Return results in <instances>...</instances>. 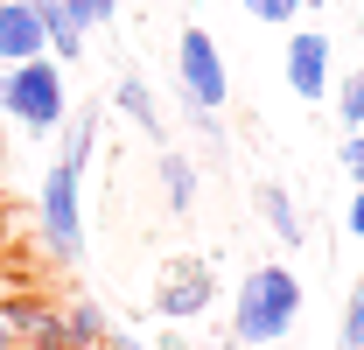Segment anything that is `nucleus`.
I'll return each instance as SVG.
<instances>
[{"label": "nucleus", "instance_id": "f257e3e1", "mask_svg": "<svg viewBox=\"0 0 364 350\" xmlns=\"http://www.w3.org/2000/svg\"><path fill=\"white\" fill-rule=\"evenodd\" d=\"M98 147V105L70 112L63 127V154L49 161L43 189H36V224H43V245L56 266H77L85 260V161Z\"/></svg>", "mask_w": 364, "mask_h": 350}, {"label": "nucleus", "instance_id": "f03ea898", "mask_svg": "<svg viewBox=\"0 0 364 350\" xmlns=\"http://www.w3.org/2000/svg\"><path fill=\"white\" fill-rule=\"evenodd\" d=\"M294 315H301V280L280 260H267V266H252L238 280V295H231V344L267 350L294 329Z\"/></svg>", "mask_w": 364, "mask_h": 350}, {"label": "nucleus", "instance_id": "7ed1b4c3", "mask_svg": "<svg viewBox=\"0 0 364 350\" xmlns=\"http://www.w3.org/2000/svg\"><path fill=\"white\" fill-rule=\"evenodd\" d=\"M0 112L28 133H56L70 127V85H63V63L56 56H36L21 70H0Z\"/></svg>", "mask_w": 364, "mask_h": 350}, {"label": "nucleus", "instance_id": "20e7f679", "mask_svg": "<svg viewBox=\"0 0 364 350\" xmlns=\"http://www.w3.org/2000/svg\"><path fill=\"white\" fill-rule=\"evenodd\" d=\"M176 85H182V98H189V112H218L231 98L225 49L210 43V28H182L176 36Z\"/></svg>", "mask_w": 364, "mask_h": 350}, {"label": "nucleus", "instance_id": "39448f33", "mask_svg": "<svg viewBox=\"0 0 364 350\" xmlns=\"http://www.w3.org/2000/svg\"><path fill=\"white\" fill-rule=\"evenodd\" d=\"M210 302H218V273H210L203 260H189V253H182V260H168L161 287H154V315L176 329V322H196Z\"/></svg>", "mask_w": 364, "mask_h": 350}, {"label": "nucleus", "instance_id": "423d86ee", "mask_svg": "<svg viewBox=\"0 0 364 350\" xmlns=\"http://www.w3.org/2000/svg\"><path fill=\"white\" fill-rule=\"evenodd\" d=\"M329 63H336V49H329L322 28H301V36H287V49H280L287 91H294V98H309V105L329 98Z\"/></svg>", "mask_w": 364, "mask_h": 350}, {"label": "nucleus", "instance_id": "0eeeda50", "mask_svg": "<svg viewBox=\"0 0 364 350\" xmlns=\"http://www.w3.org/2000/svg\"><path fill=\"white\" fill-rule=\"evenodd\" d=\"M49 56V28H43V7L28 0H0V70H21Z\"/></svg>", "mask_w": 364, "mask_h": 350}, {"label": "nucleus", "instance_id": "6e6552de", "mask_svg": "<svg viewBox=\"0 0 364 350\" xmlns=\"http://www.w3.org/2000/svg\"><path fill=\"white\" fill-rule=\"evenodd\" d=\"M43 28H49V56H56V63H77V56H85V43H91V28L77 21V7H70V0L43 7Z\"/></svg>", "mask_w": 364, "mask_h": 350}, {"label": "nucleus", "instance_id": "1a4fd4ad", "mask_svg": "<svg viewBox=\"0 0 364 350\" xmlns=\"http://www.w3.org/2000/svg\"><path fill=\"white\" fill-rule=\"evenodd\" d=\"M112 105H119V112H127V120H134L147 140H168V127H161V105H154V91L140 85V78H119V85H112Z\"/></svg>", "mask_w": 364, "mask_h": 350}, {"label": "nucleus", "instance_id": "9d476101", "mask_svg": "<svg viewBox=\"0 0 364 350\" xmlns=\"http://www.w3.org/2000/svg\"><path fill=\"white\" fill-rule=\"evenodd\" d=\"M252 203H259V224H267L280 245H301V211H294V196H287L280 182H267V189H259Z\"/></svg>", "mask_w": 364, "mask_h": 350}, {"label": "nucleus", "instance_id": "9b49d317", "mask_svg": "<svg viewBox=\"0 0 364 350\" xmlns=\"http://www.w3.org/2000/svg\"><path fill=\"white\" fill-rule=\"evenodd\" d=\"M161 196L168 211H196V161L182 147H161Z\"/></svg>", "mask_w": 364, "mask_h": 350}, {"label": "nucleus", "instance_id": "f8f14e48", "mask_svg": "<svg viewBox=\"0 0 364 350\" xmlns=\"http://www.w3.org/2000/svg\"><path fill=\"white\" fill-rule=\"evenodd\" d=\"M63 329H70V344H77V350H105L112 315H105L98 302H63Z\"/></svg>", "mask_w": 364, "mask_h": 350}, {"label": "nucleus", "instance_id": "ddd939ff", "mask_svg": "<svg viewBox=\"0 0 364 350\" xmlns=\"http://www.w3.org/2000/svg\"><path fill=\"white\" fill-rule=\"evenodd\" d=\"M336 120H343L350 133H364V63L336 78Z\"/></svg>", "mask_w": 364, "mask_h": 350}, {"label": "nucleus", "instance_id": "4468645a", "mask_svg": "<svg viewBox=\"0 0 364 350\" xmlns=\"http://www.w3.org/2000/svg\"><path fill=\"white\" fill-rule=\"evenodd\" d=\"M336 344H343V350H364V273L350 280V302H343V322H336Z\"/></svg>", "mask_w": 364, "mask_h": 350}, {"label": "nucleus", "instance_id": "2eb2a0df", "mask_svg": "<svg viewBox=\"0 0 364 350\" xmlns=\"http://www.w3.org/2000/svg\"><path fill=\"white\" fill-rule=\"evenodd\" d=\"M245 14H252L259 28H287V21L301 14V0H245Z\"/></svg>", "mask_w": 364, "mask_h": 350}, {"label": "nucleus", "instance_id": "dca6fc26", "mask_svg": "<svg viewBox=\"0 0 364 350\" xmlns=\"http://www.w3.org/2000/svg\"><path fill=\"white\" fill-rule=\"evenodd\" d=\"M21 350H77V344H70V329H63V308H56V315H49V322H43Z\"/></svg>", "mask_w": 364, "mask_h": 350}, {"label": "nucleus", "instance_id": "f3484780", "mask_svg": "<svg viewBox=\"0 0 364 350\" xmlns=\"http://www.w3.org/2000/svg\"><path fill=\"white\" fill-rule=\"evenodd\" d=\"M70 7H77L85 28H112V14H119V0H70Z\"/></svg>", "mask_w": 364, "mask_h": 350}, {"label": "nucleus", "instance_id": "a211bd4d", "mask_svg": "<svg viewBox=\"0 0 364 350\" xmlns=\"http://www.w3.org/2000/svg\"><path fill=\"white\" fill-rule=\"evenodd\" d=\"M336 154H343V169H350V182H364V133H350V140H343Z\"/></svg>", "mask_w": 364, "mask_h": 350}, {"label": "nucleus", "instance_id": "6ab92c4d", "mask_svg": "<svg viewBox=\"0 0 364 350\" xmlns=\"http://www.w3.org/2000/svg\"><path fill=\"white\" fill-rule=\"evenodd\" d=\"M343 231H358V238H364V182L350 189V203H343Z\"/></svg>", "mask_w": 364, "mask_h": 350}, {"label": "nucleus", "instance_id": "aec40b11", "mask_svg": "<svg viewBox=\"0 0 364 350\" xmlns=\"http://www.w3.org/2000/svg\"><path fill=\"white\" fill-rule=\"evenodd\" d=\"M105 350H147V344H140V336H127V329H112V336H105Z\"/></svg>", "mask_w": 364, "mask_h": 350}, {"label": "nucleus", "instance_id": "412c9836", "mask_svg": "<svg viewBox=\"0 0 364 350\" xmlns=\"http://www.w3.org/2000/svg\"><path fill=\"white\" fill-rule=\"evenodd\" d=\"M154 350H196V344H189L182 329H161V344H154Z\"/></svg>", "mask_w": 364, "mask_h": 350}, {"label": "nucleus", "instance_id": "4be33fe9", "mask_svg": "<svg viewBox=\"0 0 364 350\" xmlns=\"http://www.w3.org/2000/svg\"><path fill=\"white\" fill-rule=\"evenodd\" d=\"M0 350H21V344H14V329H7V315H0Z\"/></svg>", "mask_w": 364, "mask_h": 350}, {"label": "nucleus", "instance_id": "5701e85b", "mask_svg": "<svg viewBox=\"0 0 364 350\" xmlns=\"http://www.w3.org/2000/svg\"><path fill=\"white\" fill-rule=\"evenodd\" d=\"M28 7H56V0H28Z\"/></svg>", "mask_w": 364, "mask_h": 350}, {"label": "nucleus", "instance_id": "b1692460", "mask_svg": "<svg viewBox=\"0 0 364 350\" xmlns=\"http://www.w3.org/2000/svg\"><path fill=\"white\" fill-rule=\"evenodd\" d=\"M301 7H322V0H301Z\"/></svg>", "mask_w": 364, "mask_h": 350}]
</instances>
